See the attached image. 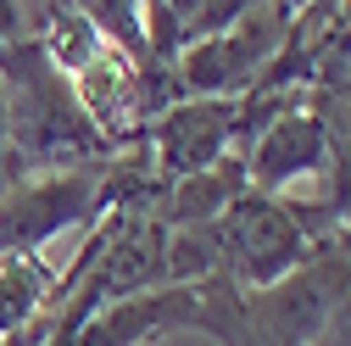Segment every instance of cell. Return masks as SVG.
<instances>
[{"mask_svg": "<svg viewBox=\"0 0 351 346\" xmlns=\"http://www.w3.org/2000/svg\"><path fill=\"white\" fill-rule=\"evenodd\" d=\"M351 285V246L324 240L295 274L262 290H234L223 279L195 285V324L190 335H206L217 346H318L335 301Z\"/></svg>", "mask_w": 351, "mask_h": 346, "instance_id": "1", "label": "cell"}, {"mask_svg": "<svg viewBox=\"0 0 351 346\" xmlns=\"http://www.w3.org/2000/svg\"><path fill=\"white\" fill-rule=\"evenodd\" d=\"M0 90H6V179L101 168L123 157L95 135V123L73 95V78L51 67L39 39H17L0 51Z\"/></svg>", "mask_w": 351, "mask_h": 346, "instance_id": "2", "label": "cell"}, {"mask_svg": "<svg viewBox=\"0 0 351 346\" xmlns=\"http://www.w3.org/2000/svg\"><path fill=\"white\" fill-rule=\"evenodd\" d=\"M212 229H217V268H223V285L234 290L279 285L324 246L313 207L285 196H256V190H245Z\"/></svg>", "mask_w": 351, "mask_h": 346, "instance_id": "3", "label": "cell"}, {"mask_svg": "<svg viewBox=\"0 0 351 346\" xmlns=\"http://www.w3.org/2000/svg\"><path fill=\"white\" fill-rule=\"evenodd\" d=\"M290 23H295V6H245L234 28H223L217 39H201L173 62L179 95L184 101H240L285 51Z\"/></svg>", "mask_w": 351, "mask_h": 346, "instance_id": "4", "label": "cell"}, {"mask_svg": "<svg viewBox=\"0 0 351 346\" xmlns=\"http://www.w3.org/2000/svg\"><path fill=\"white\" fill-rule=\"evenodd\" d=\"M329 151H335V140H329L324 106L295 101L290 112H279L274 123H262L245 140V151H240L245 185L256 196H285L295 185H313L329 173Z\"/></svg>", "mask_w": 351, "mask_h": 346, "instance_id": "5", "label": "cell"}, {"mask_svg": "<svg viewBox=\"0 0 351 346\" xmlns=\"http://www.w3.org/2000/svg\"><path fill=\"white\" fill-rule=\"evenodd\" d=\"M156 185H179L240 151V101H179L145 123Z\"/></svg>", "mask_w": 351, "mask_h": 346, "instance_id": "6", "label": "cell"}, {"mask_svg": "<svg viewBox=\"0 0 351 346\" xmlns=\"http://www.w3.org/2000/svg\"><path fill=\"white\" fill-rule=\"evenodd\" d=\"M195 285H156L123 301H95V313L78 324L73 346H156L167 335H190L195 324Z\"/></svg>", "mask_w": 351, "mask_h": 346, "instance_id": "7", "label": "cell"}, {"mask_svg": "<svg viewBox=\"0 0 351 346\" xmlns=\"http://www.w3.org/2000/svg\"><path fill=\"white\" fill-rule=\"evenodd\" d=\"M95 251H101V224L84 235V251H78L67 279L45 263V257H0V341H17V330H28V324L45 330L62 313V301L73 296V285L90 274Z\"/></svg>", "mask_w": 351, "mask_h": 346, "instance_id": "8", "label": "cell"}, {"mask_svg": "<svg viewBox=\"0 0 351 346\" xmlns=\"http://www.w3.org/2000/svg\"><path fill=\"white\" fill-rule=\"evenodd\" d=\"M84 17L95 23L101 45L128 56L134 67H151V45H145V12L140 0H84Z\"/></svg>", "mask_w": 351, "mask_h": 346, "instance_id": "9", "label": "cell"}, {"mask_svg": "<svg viewBox=\"0 0 351 346\" xmlns=\"http://www.w3.org/2000/svg\"><path fill=\"white\" fill-rule=\"evenodd\" d=\"M95 301H101V290L90 285V274H84L78 285H73V296L62 301V313L51 319V330H45V341H34V346H73L78 341V324L95 313Z\"/></svg>", "mask_w": 351, "mask_h": 346, "instance_id": "10", "label": "cell"}, {"mask_svg": "<svg viewBox=\"0 0 351 346\" xmlns=\"http://www.w3.org/2000/svg\"><path fill=\"white\" fill-rule=\"evenodd\" d=\"M318 346H351V285H346V296L335 301V313H329V324H324Z\"/></svg>", "mask_w": 351, "mask_h": 346, "instance_id": "11", "label": "cell"}]
</instances>
